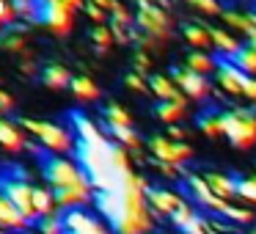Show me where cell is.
<instances>
[{
	"label": "cell",
	"instance_id": "cell-13",
	"mask_svg": "<svg viewBox=\"0 0 256 234\" xmlns=\"http://www.w3.org/2000/svg\"><path fill=\"white\" fill-rule=\"evenodd\" d=\"M223 25L240 36L245 44H256V8H242V6H228L220 14Z\"/></svg>",
	"mask_w": 256,
	"mask_h": 234
},
{
	"label": "cell",
	"instance_id": "cell-36",
	"mask_svg": "<svg viewBox=\"0 0 256 234\" xmlns=\"http://www.w3.org/2000/svg\"><path fill=\"white\" fill-rule=\"evenodd\" d=\"M14 8H17L20 20H28V22H36V0H12Z\"/></svg>",
	"mask_w": 256,
	"mask_h": 234
},
{
	"label": "cell",
	"instance_id": "cell-6",
	"mask_svg": "<svg viewBox=\"0 0 256 234\" xmlns=\"http://www.w3.org/2000/svg\"><path fill=\"white\" fill-rule=\"evenodd\" d=\"M102 130H105L118 146L130 149L132 154L144 146V138H140L138 130H135L132 113H130L122 102H108V105L102 108Z\"/></svg>",
	"mask_w": 256,
	"mask_h": 234
},
{
	"label": "cell",
	"instance_id": "cell-20",
	"mask_svg": "<svg viewBox=\"0 0 256 234\" xmlns=\"http://www.w3.org/2000/svg\"><path fill=\"white\" fill-rule=\"evenodd\" d=\"M188 105L190 102L184 100V96H179V100H166V102H157L154 108V118L160 124H168V127H176L179 122H182L184 116H188Z\"/></svg>",
	"mask_w": 256,
	"mask_h": 234
},
{
	"label": "cell",
	"instance_id": "cell-42",
	"mask_svg": "<svg viewBox=\"0 0 256 234\" xmlns=\"http://www.w3.org/2000/svg\"><path fill=\"white\" fill-rule=\"evenodd\" d=\"M0 234H8V232H3V228H0Z\"/></svg>",
	"mask_w": 256,
	"mask_h": 234
},
{
	"label": "cell",
	"instance_id": "cell-16",
	"mask_svg": "<svg viewBox=\"0 0 256 234\" xmlns=\"http://www.w3.org/2000/svg\"><path fill=\"white\" fill-rule=\"evenodd\" d=\"M245 42L240 39L234 30H228L226 25H212V50L223 58V61H232L240 50H242Z\"/></svg>",
	"mask_w": 256,
	"mask_h": 234
},
{
	"label": "cell",
	"instance_id": "cell-43",
	"mask_svg": "<svg viewBox=\"0 0 256 234\" xmlns=\"http://www.w3.org/2000/svg\"><path fill=\"white\" fill-rule=\"evenodd\" d=\"M0 30H3V28H0Z\"/></svg>",
	"mask_w": 256,
	"mask_h": 234
},
{
	"label": "cell",
	"instance_id": "cell-22",
	"mask_svg": "<svg viewBox=\"0 0 256 234\" xmlns=\"http://www.w3.org/2000/svg\"><path fill=\"white\" fill-rule=\"evenodd\" d=\"M184 66L190 69V72L196 74H204V78H212V74L218 72V66H220V61H218L212 52H204V50H190L188 56H184Z\"/></svg>",
	"mask_w": 256,
	"mask_h": 234
},
{
	"label": "cell",
	"instance_id": "cell-9",
	"mask_svg": "<svg viewBox=\"0 0 256 234\" xmlns=\"http://www.w3.org/2000/svg\"><path fill=\"white\" fill-rule=\"evenodd\" d=\"M171 74H174L179 91H182V96L188 102H210L212 96H215V83H212V78L196 74V72H190L188 66H176Z\"/></svg>",
	"mask_w": 256,
	"mask_h": 234
},
{
	"label": "cell",
	"instance_id": "cell-14",
	"mask_svg": "<svg viewBox=\"0 0 256 234\" xmlns=\"http://www.w3.org/2000/svg\"><path fill=\"white\" fill-rule=\"evenodd\" d=\"M0 149L8 152V154H20V152L30 149L25 127L8 116H0Z\"/></svg>",
	"mask_w": 256,
	"mask_h": 234
},
{
	"label": "cell",
	"instance_id": "cell-1",
	"mask_svg": "<svg viewBox=\"0 0 256 234\" xmlns=\"http://www.w3.org/2000/svg\"><path fill=\"white\" fill-rule=\"evenodd\" d=\"M149 179L138 174V168L122 174L116 188L108 193H96V212L110 223L116 234H152L157 232V218L149 206Z\"/></svg>",
	"mask_w": 256,
	"mask_h": 234
},
{
	"label": "cell",
	"instance_id": "cell-39",
	"mask_svg": "<svg viewBox=\"0 0 256 234\" xmlns=\"http://www.w3.org/2000/svg\"><path fill=\"white\" fill-rule=\"evenodd\" d=\"M168 135H171V138H179V140H184V130L179 127V124H176V127H168Z\"/></svg>",
	"mask_w": 256,
	"mask_h": 234
},
{
	"label": "cell",
	"instance_id": "cell-41",
	"mask_svg": "<svg viewBox=\"0 0 256 234\" xmlns=\"http://www.w3.org/2000/svg\"><path fill=\"white\" fill-rule=\"evenodd\" d=\"M152 234H166V232H152Z\"/></svg>",
	"mask_w": 256,
	"mask_h": 234
},
{
	"label": "cell",
	"instance_id": "cell-29",
	"mask_svg": "<svg viewBox=\"0 0 256 234\" xmlns=\"http://www.w3.org/2000/svg\"><path fill=\"white\" fill-rule=\"evenodd\" d=\"M88 36H91V42H94L96 52H108L113 44H116V36H113L110 25H94Z\"/></svg>",
	"mask_w": 256,
	"mask_h": 234
},
{
	"label": "cell",
	"instance_id": "cell-24",
	"mask_svg": "<svg viewBox=\"0 0 256 234\" xmlns=\"http://www.w3.org/2000/svg\"><path fill=\"white\" fill-rule=\"evenodd\" d=\"M69 88H72V94L78 102H94V100H100V94H102L96 80L88 78V74H74Z\"/></svg>",
	"mask_w": 256,
	"mask_h": 234
},
{
	"label": "cell",
	"instance_id": "cell-30",
	"mask_svg": "<svg viewBox=\"0 0 256 234\" xmlns=\"http://www.w3.org/2000/svg\"><path fill=\"white\" fill-rule=\"evenodd\" d=\"M152 168H154V174H160V179H166V182H182L184 179V168L179 166H171V162H160V160H152Z\"/></svg>",
	"mask_w": 256,
	"mask_h": 234
},
{
	"label": "cell",
	"instance_id": "cell-7",
	"mask_svg": "<svg viewBox=\"0 0 256 234\" xmlns=\"http://www.w3.org/2000/svg\"><path fill=\"white\" fill-rule=\"evenodd\" d=\"M226 140L240 152L256 149V110L250 105L226 108Z\"/></svg>",
	"mask_w": 256,
	"mask_h": 234
},
{
	"label": "cell",
	"instance_id": "cell-27",
	"mask_svg": "<svg viewBox=\"0 0 256 234\" xmlns=\"http://www.w3.org/2000/svg\"><path fill=\"white\" fill-rule=\"evenodd\" d=\"M232 64L248 78H256V44H242V50L232 58Z\"/></svg>",
	"mask_w": 256,
	"mask_h": 234
},
{
	"label": "cell",
	"instance_id": "cell-11",
	"mask_svg": "<svg viewBox=\"0 0 256 234\" xmlns=\"http://www.w3.org/2000/svg\"><path fill=\"white\" fill-rule=\"evenodd\" d=\"M64 223H66V234H116L110 228V223L91 206L88 210L64 212Z\"/></svg>",
	"mask_w": 256,
	"mask_h": 234
},
{
	"label": "cell",
	"instance_id": "cell-2",
	"mask_svg": "<svg viewBox=\"0 0 256 234\" xmlns=\"http://www.w3.org/2000/svg\"><path fill=\"white\" fill-rule=\"evenodd\" d=\"M30 149L36 152V160H39L44 184L50 188V193L56 196V204L61 212L88 210L96 201V184L78 157L50 154V152H42L39 146H34V144H30Z\"/></svg>",
	"mask_w": 256,
	"mask_h": 234
},
{
	"label": "cell",
	"instance_id": "cell-21",
	"mask_svg": "<svg viewBox=\"0 0 256 234\" xmlns=\"http://www.w3.org/2000/svg\"><path fill=\"white\" fill-rule=\"evenodd\" d=\"M149 94H154L157 102H166V100H179V96H182V91H179L174 74L152 72L149 74Z\"/></svg>",
	"mask_w": 256,
	"mask_h": 234
},
{
	"label": "cell",
	"instance_id": "cell-10",
	"mask_svg": "<svg viewBox=\"0 0 256 234\" xmlns=\"http://www.w3.org/2000/svg\"><path fill=\"white\" fill-rule=\"evenodd\" d=\"M74 8H69L66 3H42L36 6V22H42L50 34L66 36L74 28Z\"/></svg>",
	"mask_w": 256,
	"mask_h": 234
},
{
	"label": "cell",
	"instance_id": "cell-5",
	"mask_svg": "<svg viewBox=\"0 0 256 234\" xmlns=\"http://www.w3.org/2000/svg\"><path fill=\"white\" fill-rule=\"evenodd\" d=\"M36 188H39V184H36L22 168H17V166L0 168V190L17 204V210L30 220V226L39 220V210H36Z\"/></svg>",
	"mask_w": 256,
	"mask_h": 234
},
{
	"label": "cell",
	"instance_id": "cell-35",
	"mask_svg": "<svg viewBox=\"0 0 256 234\" xmlns=\"http://www.w3.org/2000/svg\"><path fill=\"white\" fill-rule=\"evenodd\" d=\"M83 14H86V17H88L94 25H108V20H110V14H108V12H102V8L96 6V3H91V0H86Z\"/></svg>",
	"mask_w": 256,
	"mask_h": 234
},
{
	"label": "cell",
	"instance_id": "cell-34",
	"mask_svg": "<svg viewBox=\"0 0 256 234\" xmlns=\"http://www.w3.org/2000/svg\"><path fill=\"white\" fill-rule=\"evenodd\" d=\"M132 69H135V72H140V74H152V52L138 47L135 56H132Z\"/></svg>",
	"mask_w": 256,
	"mask_h": 234
},
{
	"label": "cell",
	"instance_id": "cell-4",
	"mask_svg": "<svg viewBox=\"0 0 256 234\" xmlns=\"http://www.w3.org/2000/svg\"><path fill=\"white\" fill-rule=\"evenodd\" d=\"M20 124L42 152H50V154H74L78 152V135L72 132V127L47 122V118H20Z\"/></svg>",
	"mask_w": 256,
	"mask_h": 234
},
{
	"label": "cell",
	"instance_id": "cell-8",
	"mask_svg": "<svg viewBox=\"0 0 256 234\" xmlns=\"http://www.w3.org/2000/svg\"><path fill=\"white\" fill-rule=\"evenodd\" d=\"M146 149H149L152 160H160V162H171V166L184 168L190 160H193V146L188 140H179L171 138V135H152L146 140Z\"/></svg>",
	"mask_w": 256,
	"mask_h": 234
},
{
	"label": "cell",
	"instance_id": "cell-33",
	"mask_svg": "<svg viewBox=\"0 0 256 234\" xmlns=\"http://www.w3.org/2000/svg\"><path fill=\"white\" fill-rule=\"evenodd\" d=\"M17 20L20 14L12 0H0V28H12V25H17Z\"/></svg>",
	"mask_w": 256,
	"mask_h": 234
},
{
	"label": "cell",
	"instance_id": "cell-3",
	"mask_svg": "<svg viewBox=\"0 0 256 234\" xmlns=\"http://www.w3.org/2000/svg\"><path fill=\"white\" fill-rule=\"evenodd\" d=\"M176 22L168 8V0H135V44L140 50H160L171 42Z\"/></svg>",
	"mask_w": 256,
	"mask_h": 234
},
{
	"label": "cell",
	"instance_id": "cell-12",
	"mask_svg": "<svg viewBox=\"0 0 256 234\" xmlns=\"http://www.w3.org/2000/svg\"><path fill=\"white\" fill-rule=\"evenodd\" d=\"M245 80H248V74L240 72L232 61H220L218 72L212 74V83H215V96H223V100H242Z\"/></svg>",
	"mask_w": 256,
	"mask_h": 234
},
{
	"label": "cell",
	"instance_id": "cell-26",
	"mask_svg": "<svg viewBox=\"0 0 256 234\" xmlns=\"http://www.w3.org/2000/svg\"><path fill=\"white\" fill-rule=\"evenodd\" d=\"M25 44H28V39H25V34L17 28V25L0 30V50H6V52H22Z\"/></svg>",
	"mask_w": 256,
	"mask_h": 234
},
{
	"label": "cell",
	"instance_id": "cell-15",
	"mask_svg": "<svg viewBox=\"0 0 256 234\" xmlns=\"http://www.w3.org/2000/svg\"><path fill=\"white\" fill-rule=\"evenodd\" d=\"M0 228L8 234H20V232H30V220L17 210L12 198L0 190Z\"/></svg>",
	"mask_w": 256,
	"mask_h": 234
},
{
	"label": "cell",
	"instance_id": "cell-18",
	"mask_svg": "<svg viewBox=\"0 0 256 234\" xmlns=\"http://www.w3.org/2000/svg\"><path fill=\"white\" fill-rule=\"evenodd\" d=\"M204 182L210 184V190L215 196H220L223 201H237V176L226 171H201Z\"/></svg>",
	"mask_w": 256,
	"mask_h": 234
},
{
	"label": "cell",
	"instance_id": "cell-25",
	"mask_svg": "<svg viewBox=\"0 0 256 234\" xmlns=\"http://www.w3.org/2000/svg\"><path fill=\"white\" fill-rule=\"evenodd\" d=\"M34 234H66V223H64V212H50V215H42L39 220L30 226Z\"/></svg>",
	"mask_w": 256,
	"mask_h": 234
},
{
	"label": "cell",
	"instance_id": "cell-17",
	"mask_svg": "<svg viewBox=\"0 0 256 234\" xmlns=\"http://www.w3.org/2000/svg\"><path fill=\"white\" fill-rule=\"evenodd\" d=\"M196 127L204 138H226V108H206L196 116Z\"/></svg>",
	"mask_w": 256,
	"mask_h": 234
},
{
	"label": "cell",
	"instance_id": "cell-31",
	"mask_svg": "<svg viewBox=\"0 0 256 234\" xmlns=\"http://www.w3.org/2000/svg\"><path fill=\"white\" fill-rule=\"evenodd\" d=\"M184 6H190L193 12L204 14V17H220L223 14V6L220 0H182Z\"/></svg>",
	"mask_w": 256,
	"mask_h": 234
},
{
	"label": "cell",
	"instance_id": "cell-28",
	"mask_svg": "<svg viewBox=\"0 0 256 234\" xmlns=\"http://www.w3.org/2000/svg\"><path fill=\"white\" fill-rule=\"evenodd\" d=\"M237 201L256 210V174L254 176H237Z\"/></svg>",
	"mask_w": 256,
	"mask_h": 234
},
{
	"label": "cell",
	"instance_id": "cell-32",
	"mask_svg": "<svg viewBox=\"0 0 256 234\" xmlns=\"http://www.w3.org/2000/svg\"><path fill=\"white\" fill-rule=\"evenodd\" d=\"M124 86H127L132 94H149V74H140V72H127L124 74Z\"/></svg>",
	"mask_w": 256,
	"mask_h": 234
},
{
	"label": "cell",
	"instance_id": "cell-23",
	"mask_svg": "<svg viewBox=\"0 0 256 234\" xmlns=\"http://www.w3.org/2000/svg\"><path fill=\"white\" fill-rule=\"evenodd\" d=\"M39 80L47 86V88L61 91V88H69L72 74H69V69L64 66V64H44V66H42V72H39Z\"/></svg>",
	"mask_w": 256,
	"mask_h": 234
},
{
	"label": "cell",
	"instance_id": "cell-19",
	"mask_svg": "<svg viewBox=\"0 0 256 234\" xmlns=\"http://www.w3.org/2000/svg\"><path fill=\"white\" fill-rule=\"evenodd\" d=\"M182 39L190 50H204L212 52V25L204 22H184L182 25Z\"/></svg>",
	"mask_w": 256,
	"mask_h": 234
},
{
	"label": "cell",
	"instance_id": "cell-44",
	"mask_svg": "<svg viewBox=\"0 0 256 234\" xmlns=\"http://www.w3.org/2000/svg\"><path fill=\"white\" fill-rule=\"evenodd\" d=\"M248 234H250V232H248Z\"/></svg>",
	"mask_w": 256,
	"mask_h": 234
},
{
	"label": "cell",
	"instance_id": "cell-38",
	"mask_svg": "<svg viewBox=\"0 0 256 234\" xmlns=\"http://www.w3.org/2000/svg\"><path fill=\"white\" fill-rule=\"evenodd\" d=\"M91 3H96V6L102 8V12H108V14H110L113 8H116L118 3H122V0H91Z\"/></svg>",
	"mask_w": 256,
	"mask_h": 234
},
{
	"label": "cell",
	"instance_id": "cell-37",
	"mask_svg": "<svg viewBox=\"0 0 256 234\" xmlns=\"http://www.w3.org/2000/svg\"><path fill=\"white\" fill-rule=\"evenodd\" d=\"M12 110H14V96L0 88V116H8Z\"/></svg>",
	"mask_w": 256,
	"mask_h": 234
},
{
	"label": "cell",
	"instance_id": "cell-40",
	"mask_svg": "<svg viewBox=\"0 0 256 234\" xmlns=\"http://www.w3.org/2000/svg\"><path fill=\"white\" fill-rule=\"evenodd\" d=\"M20 234H34V232H20Z\"/></svg>",
	"mask_w": 256,
	"mask_h": 234
}]
</instances>
